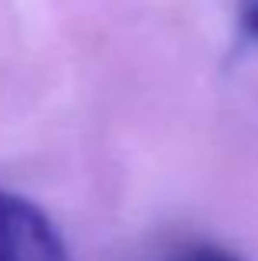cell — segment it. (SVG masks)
<instances>
[{"label":"cell","instance_id":"1","mask_svg":"<svg viewBox=\"0 0 258 261\" xmlns=\"http://www.w3.org/2000/svg\"><path fill=\"white\" fill-rule=\"evenodd\" d=\"M0 261H70L50 215L7 185H0Z\"/></svg>","mask_w":258,"mask_h":261},{"label":"cell","instance_id":"2","mask_svg":"<svg viewBox=\"0 0 258 261\" xmlns=\"http://www.w3.org/2000/svg\"><path fill=\"white\" fill-rule=\"evenodd\" d=\"M156 261H245V258L219 242H209V238H182V242H172L169 248H162Z\"/></svg>","mask_w":258,"mask_h":261},{"label":"cell","instance_id":"3","mask_svg":"<svg viewBox=\"0 0 258 261\" xmlns=\"http://www.w3.org/2000/svg\"><path fill=\"white\" fill-rule=\"evenodd\" d=\"M235 23L252 46H258V0H235Z\"/></svg>","mask_w":258,"mask_h":261}]
</instances>
